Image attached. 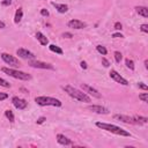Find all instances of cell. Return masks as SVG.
<instances>
[{"label": "cell", "mask_w": 148, "mask_h": 148, "mask_svg": "<svg viewBox=\"0 0 148 148\" xmlns=\"http://www.w3.org/2000/svg\"><path fill=\"white\" fill-rule=\"evenodd\" d=\"M62 89L74 99H77L80 102H86V103L91 102V98L84 91H81V90H79V89H76L72 86H65V87H62Z\"/></svg>", "instance_id": "1"}, {"label": "cell", "mask_w": 148, "mask_h": 148, "mask_svg": "<svg viewBox=\"0 0 148 148\" xmlns=\"http://www.w3.org/2000/svg\"><path fill=\"white\" fill-rule=\"evenodd\" d=\"M96 126L104 130V131H108V132H111L113 134H117V135H121V136H131V133L123 130L121 127L117 126V125H113V124H108V123H101V121H97L96 123Z\"/></svg>", "instance_id": "2"}, {"label": "cell", "mask_w": 148, "mask_h": 148, "mask_svg": "<svg viewBox=\"0 0 148 148\" xmlns=\"http://www.w3.org/2000/svg\"><path fill=\"white\" fill-rule=\"evenodd\" d=\"M35 102L38 105H40V106H49V105H51V106H58L59 108V106L62 105L60 99L54 98V97H50V96H37L35 98Z\"/></svg>", "instance_id": "3"}, {"label": "cell", "mask_w": 148, "mask_h": 148, "mask_svg": "<svg viewBox=\"0 0 148 148\" xmlns=\"http://www.w3.org/2000/svg\"><path fill=\"white\" fill-rule=\"evenodd\" d=\"M1 71H2L5 74H7V75H9V76H12V77H14V79H18V80H23V81H28V80L31 79V75H30V74H28V73H25V72H22V71L14 69V68L2 67Z\"/></svg>", "instance_id": "4"}, {"label": "cell", "mask_w": 148, "mask_h": 148, "mask_svg": "<svg viewBox=\"0 0 148 148\" xmlns=\"http://www.w3.org/2000/svg\"><path fill=\"white\" fill-rule=\"evenodd\" d=\"M1 59H2L7 65H9V66H12V67H18V66L21 65L17 58H15L14 56H12V54H9V53H6V52L1 53Z\"/></svg>", "instance_id": "5"}, {"label": "cell", "mask_w": 148, "mask_h": 148, "mask_svg": "<svg viewBox=\"0 0 148 148\" xmlns=\"http://www.w3.org/2000/svg\"><path fill=\"white\" fill-rule=\"evenodd\" d=\"M29 65L34 68H42V69H54L53 65L49 64V62H44V61H39V60H30Z\"/></svg>", "instance_id": "6"}, {"label": "cell", "mask_w": 148, "mask_h": 148, "mask_svg": "<svg viewBox=\"0 0 148 148\" xmlns=\"http://www.w3.org/2000/svg\"><path fill=\"white\" fill-rule=\"evenodd\" d=\"M16 54H17L20 58L27 59V60H34V59L36 58V56H35L31 51H29V50H27V49H23V47L17 49V50H16Z\"/></svg>", "instance_id": "7"}, {"label": "cell", "mask_w": 148, "mask_h": 148, "mask_svg": "<svg viewBox=\"0 0 148 148\" xmlns=\"http://www.w3.org/2000/svg\"><path fill=\"white\" fill-rule=\"evenodd\" d=\"M109 74H110V77H111L112 80H114L117 83H120V84H123V86H128V81H127L126 79H124L117 71L111 69Z\"/></svg>", "instance_id": "8"}, {"label": "cell", "mask_w": 148, "mask_h": 148, "mask_svg": "<svg viewBox=\"0 0 148 148\" xmlns=\"http://www.w3.org/2000/svg\"><path fill=\"white\" fill-rule=\"evenodd\" d=\"M114 119H118L123 123H126V124H133V125H139L138 120L135 119V117H128V116H125V114H114L113 116Z\"/></svg>", "instance_id": "9"}, {"label": "cell", "mask_w": 148, "mask_h": 148, "mask_svg": "<svg viewBox=\"0 0 148 148\" xmlns=\"http://www.w3.org/2000/svg\"><path fill=\"white\" fill-rule=\"evenodd\" d=\"M12 103H13V105H14L17 110H24V109L27 108V105H28V102H27L25 99L20 98V97H17V96H15V97L12 98Z\"/></svg>", "instance_id": "10"}, {"label": "cell", "mask_w": 148, "mask_h": 148, "mask_svg": "<svg viewBox=\"0 0 148 148\" xmlns=\"http://www.w3.org/2000/svg\"><path fill=\"white\" fill-rule=\"evenodd\" d=\"M81 88L83 89V91H84L86 94H89V95H91L92 97H96V98H101V97H102V95H101L95 88H92V87H90V86H88V84H86V83H82V84H81Z\"/></svg>", "instance_id": "11"}, {"label": "cell", "mask_w": 148, "mask_h": 148, "mask_svg": "<svg viewBox=\"0 0 148 148\" xmlns=\"http://www.w3.org/2000/svg\"><path fill=\"white\" fill-rule=\"evenodd\" d=\"M67 25H68V28H72V29H83L87 27V24L84 22H82L80 20H74V18L68 21Z\"/></svg>", "instance_id": "12"}, {"label": "cell", "mask_w": 148, "mask_h": 148, "mask_svg": "<svg viewBox=\"0 0 148 148\" xmlns=\"http://www.w3.org/2000/svg\"><path fill=\"white\" fill-rule=\"evenodd\" d=\"M87 109L92 111V112L99 113V114H108L109 113V109H106V108H104L102 105H89Z\"/></svg>", "instance_id": "13"}, {"label": "cell", "mask_w": 148, "mask_h": 148, "mask_svg": "<svg viewBox=\"0 0 148 148\" xmlns=\"http://www.w3.org/2000/svg\"><path fill=\"white\" fill-rule=\"evenodd\" d=\"M57 142L59 145H62V146H71V145H73L72 140L68 139L67 136H65L64 134H57Z\"/></svg>", "instance_id": "14"}, {"label": "cell", "mask_w": 148, "mask_h": 148, "mask_svg": "<svg viewBox=\"0 0 148 148\" xmlns=\"http://www.w3.org/2000/svg\"><path fill=\"white\" fill-rule=\"evenodd\" d=\"M51 5L59 12V13H66L67 10H68V6L67 5H65V3H57V2H54V1H52L51 2Z\"/></svg>", "instance_id": "15"}, {"label": "cell", "mask_w": 148, "mask_h": 148, "mask_svg": "<svg viewBox=\"0 0 148 148\" xmlns=\"http://www.w3.org/2000/svg\"><path fill=\"white\" fill-rule=\"evenodd\" d=\"M36 38H37V40L39 42L40 45H47V44H49V39H47L40 31H37V32H36Z\"/></svg>", "instance_id": "16"}, {"label": "cell", "mask_w": 148, "mask_h": 148, "mask_svg": "<svg viewBox=\"0 0 148 148\" xmlns=\"http://www.w3.org/2000/svg\"><path fill=\"white\" fill-rule=\"evenodd\" d=\"M135 10L139 15L143 16V17H148V8L145 7V6H136L135 7Z\"/></svg>", "instance_id": "17"}, {"label": "cell", "mask_w": 148, "mask_h": 148, "mask_svg": "<svg viewBox=\"0 0 148 148\" xmlns=\"http://www.w3.org/2000/svg\"><path fill=\"white\" fill-rule=\"evenodd\" d=\"M22 17H23V10H22V8L20 7V8H17V9H16V12H15L14 22H15V23H20V22H21V20H22Z\"/></svg>", "instance_id": "18"}, {"label": "cell", "mask_w": 148, "mask_h": 148, "mask_svg": "<svg viewBox=\"0 0 148 148\" xmlns=\"http://www.w3.org/2000/svg\"><path fill=\"white\" fill-rule=\"evenodd\" d=\"M49 49H50V51H52V52H54V53H57V54H62V53H64V51H62L59 46H57V45H54V44H50V45H49Z\"/></svg>", "instance_id": "19"}, {"label": "cell", "mask_w": 148, "mask_h": 148, "mask_svg": "<svg viewBox=\"0 0 148 148\" xmlns=\"http://www.w3.org/2000/svg\"><path fill=\"white\" fill-rule=\"evenodd\" d=\"M5 116H6V118H7L10 123H14L15 117H14V113H13L12 110H6V111H5Z\"/></svg>", "instance_id": "20"}, {"label": "cell", "mask_w": 148, "mask_h": 148, "mask_svg": "<svg viewBox=\"0 0 148 148\" xmlns=\"http://www.w3.org/2000/svg\"><path fill=\"white\" fill-rule=\"evenodd\" d=\"M96 50H97V52L101 53L102 56H105V54L108 53V50H106L104 46H102V45H97V46H96Z\"/></svg>", "instance_id": "21"}, {"label": "cell", "mask_w": 148, "mask_h": 148, "mask_svg": "<svg viewBox=\"0 0 148 148\" xmlns=\"http://www.w3.org/2000/svg\"><path fill=\"white\" fill-rule=\"evenodd\" d=\"M125 64H126V67L130 68L131 71H133L134 67H135V66H134V61L131 60V59H126V60H125Z\"/></svg>", "instance_id": "22"}, {"label": "cell", "mask_w": 148, "mask_h": 148, "mask_svg": "<svg viewBox=\"0 0 148 148\" xmlns=\"http://www.w3.org/2000/svg\"><path fill=\"white\" fill-rule=\"evenodd\" d=\"M113 56H114V60H116V62H120V61H121V59H123V54H121L119 51H116V52L113 53Z\"/></svg>", "instance_id": "23"}, {"label": "cell", "mask_w": 148, "mask_h": 148, "mask_svg": "<svg viewBox=\"0 0 148 148\" xmlns=\"http://www.w3.org/2000/svg\"><path fill=\"white\" fill-rule=\"evenodd\" d=\"M0 86L1 87H5V88H10V83L7 80L2 79V77H0Z\"/></svg>", "instance_id": "24"}, {"label": "cell", "mask_w": 148, "mask_h": 148, "mask_svg": "<svg viewBox=\"0 0 148 148\" xmlns=\"http://www.w3.org/2000/svg\"><path fill=\"white\" fill-rule=\"evenodd\" d=\"M139 98H140L142 102L147 103V102H148V92H143V94H140V95H139Z\"/></svg>", "instance_id": "25"}, {"label": "cell", "mask_w": 148, "mask_h": 148, "mask_svg": "<svg viewBox=\"0 0 148 148\" xmlns=\"http://www.w3.org/2000/svg\"><path fill=\"white\" fill-rule=\"evenodd\" d=\"M140 30L142 31V32H148V24H146V23H143V24H141L140 25Z\"/></svg>", "instance_id": "26"}, {"label": "cell", "mask_w": 148, "mask_h": 148, "mask_svg": "<svg viewBox=\"0 0 148 148\" xmlns=\"http://www.w3.org/2000/svg\"><path fill=\"white\" fill-rule=\"evenodd\" d=\"M40 15H42V16H49V15H50V13H49V10H47V9L43 8V9H40Z\"/></svg>", "instance_id": "27"}, {"label": "cell", "mask_w": 148, "mask_h": 148, "mask_svg": "<svg viewBox=\"0 0 148 148\" xmlns=\"http://www.w3.org/2000/svg\"><path fill=\"white\" fill-rule=\"evenodd\" d=\"M102 64H103V66H104V67H109V66H110L109 60H108V59H105V58H102Z\"/></svg>", "instance_id": "28"}, {"label": "cell", "mask_w": 148, "mask_h": 148, "mask_svg": "<svg viewBox=\"0 0 148 148\" xmlns=\"http://www.w3.org/2000/svg\"><path fill=\"white\" fill-rule=\"evenodd\" d=\"M138 87H139L140 89H143V90H147V89H148V87H147L143 82H139V83H138Z\"/></svg>", "instance_id": "29"}, {"label": "cell", "mask_w": 148, "mask_h": 148, "mask_svg": "<svg viewBox=\"0 0 148 148\" xmlns=\"http://www.w3.org/2000/svg\"><path fill=\"white\" fill-rule=\"evenodd\" d=\"M6 98H8V94H6V92H0V102L3 101V99H6Z\"/></svg>", "instance_id": "30"}, {"label": "cell", "mask_w": 148, "mask_h": 148, "mask_svg": "<svg viewBox=\"0 0 148 148\" xmlns=\"http://www.w3.org/2000/svg\"><path fill=\"white\" fill-rule=\"evenodd\" d=\"M10 3H12V0H2V1H1V5H2V6H6V7L9 6Z\"/></svg>", "instance_id": "31"}, {"label": "cell", "mask_w": 148, "mask_h": 148, "mask_svg": "<svg viewBox=\"0 0 148 148\" xmlns=\"http://www.w3.org/2000/svg\"><path fill=\"white\" fill-rule=\"evenodd\" d=\"M114 29H116V30H121V29H123V27H121V23H119V22H116V23H114Z\"/></svg>", "instance_id": "32"}, {"label": "cell", "mask_w": 148, "mask_h": 148, "mask_svg": "<svg viewBox=\"0 0 148 148\" xmlns=\"http://www.w3.org/2000/svg\"><path fill=\"white\" fill-rule=\"evenodd\" d=\"M45 120H46V118H45V117H39V118L36 120V123H37V124H43Z\"/></svg>", "instance_id": "33"}, {"label": "cell", "mask_w": 148, "mask_h": 148, "mask_svg": "<svg viewBox=\"0 0 148 148\" xmlns=\"http://www.w3.org/2000/svg\"><path fill=\"white\" fill-rule=\"evenodd\" d=\"M62 37H66V38H72V37H73V35H72L71 32H64V34H62Z\"/></svg>", "instance_id": "34"}, {"label": "cell", "mask_w": 148, "mask_h": 148, "mask_svg": "<svg viewBox=\"0 0 148 148\" xmlns=\"http://www.w3.org/2000/svg\"><path fill=\"white\" fill-rule=\"evenodd\" d=\"M112 37H114V38H123L124 36H123L120 32H116V34H113V35H112Z\"/></svg>", "instance_id": "35"}, {"label": "cell", "mask_w": 148, "mask_h": 148, "mask_svg": "<svg viewBox=\"0 0 148 148\" xmlns=\"http://www.w3.org/2000/svg\"><path fill=\"white\" fill-rule=\"evenodd\" d=\"M80 65H81V67H82L83 69H86V68L88 67V66H87V62H86V61H81V62H80Z\"/></svg>", "instance_id": "36"}, {"label": "cell", "mask_w": 148, "mask_h": 148, "mask_svg": "<svg viewBox=\"0 0 148 148\" xmlns=\"http://www.w3.org/2000/svg\"><path fill=\"white\" fill-rule=\"evenodd\" d=\"M3 28H6V24H5V22L0 21V29H3Z\"/></svg>", "instance_id": "37"}, {"label": "cell", "mask_w": 148, "mask_h": 148, "mask_svg": "<svg viewBox=\"0 0 148 148\" xmlns=\"http://www.w3.org/2000/svg\"><path fill=\"white\" fill-rule=\"evenodd\" d=\"M145 67H146V68H148V60H147V59L145 60Z\"/></svg>", "instance_id": "38"}]
</instances>
